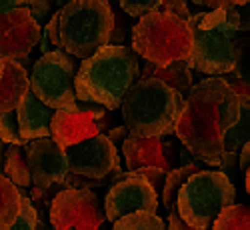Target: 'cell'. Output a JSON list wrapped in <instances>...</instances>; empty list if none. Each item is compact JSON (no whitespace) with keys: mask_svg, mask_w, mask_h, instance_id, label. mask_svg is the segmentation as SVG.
I'll use <instances>...</instances> for the list:
<instances>
[{"mask_svg":"<svg viewBox=\"0 0 250 230\" xmlns=\"http://www.w3.org/2000/svg\"><path fill=\"white\" fill-rule=\"evenodd\" d=\"M240 118V96L224 76H208L192 86L176 124V138L200 162L220 166L224 138Z\"/></svg>","mask_w":250,"mask_h":230,"instance_id":"1","label":"cell"},{"mask_svg":"<svg viewBox=\"0 0 250 230\" xmlns=\"http://www.w3.org/2000/svg\"><path fill=\"white\" fill-rule=\"evenodd\" d=\"M140 76L138 54L132 46L106 44L82 60L76 72V96L80 102H94L116 110L130 86Z\"/></svg>","mask_w":250,"mask_h":230,"instance_id":"2","label":"cell"},{"mask_svg":"<svg viewBox=\"0 0 250 230\" xmlns=\"http://www.w3.org/2000/svg\"><path fill=\"white\" fill-rule=\"evenodd\" d=\"M192 28V54L188 64L208 76L230 74L238 60L240 14L236 4L202 10L188 20Z\"/></svg>","mask_w":250,"mask_h":230,"instance_id":"3","label":"cell"},{"mask_svg":"<svg viewBox=\"0 0 250 230\" xmlns=\"http://www.w3.org/2000/svg\"><path fill=\"white\" fill-rule=\"evenodd\" d=\"M186 98L158 78H138L122 100V122L134 136L164 138L176 132Z\"/></svg>","mask_w":250,"mask_h":230,"instance_id":"4","label":"cell"},{"mask_svg":"<svg viewBox=\"0 0 250 230\" xmlns=\"http://www.w3.org/2000/svg\"><path fill=\"white\" fill-rule=\"evenodd\" d=\"M116 16L110 0H72L60 8V46L86 60L110 44Z\"/></svg>","mask_w":250,"mask_h":230,"instance_id":"5","label":"cell"},{"mask_svg":"<svg viewBox=\"0 0 250 230\" xmlns=\"http://www.w3.org/2000/svg\"><path fill=\"white\" fill-rule=\"evenodd\" d=\"M132 48L144 60L168 66L176 60H188L192 54V28L188 20L168 10H152L132 24Z\"/></svg>","mask_w":250,"mask_h":230,"instance_id":"6","label":"cell"},{"mask_svg":"<svg viewBox=\"0 0 250 230\" xmlns=\"http://www.w3.org/2000/svg\"><path fill=\"white\" fill-rule=\"evenodd\" d=\"M236 190L222 170H198L182 186L176 200L180 216L194 228H212L224 208L232 206Z\"/></svg>","mask_w":250,"mask_h":230,"instance_id":"7","label":"cell"},{"mask_svg":"<svg viewBox=\"0 0 250 230\" xmlns=\"http://www.w3.org/2000/svg\"><path fill=\"white\" fill-rule=\"evenodd\" d=\"M32 92L54 110H76V66L66 50H50L42 54L30 72Z\"/></svg>","mask_w":250,"mask_h":230,"instance_id":"8","label":"cell"},{"mask_svg":"<svg viewBox=\"0 0 250 230\" xmlns=\"http://www.w3.org/2000/svg\"><path fill=\"white\" fill-rule=\"evenodd\" d=\"M48 220L54 230H98L106 212L92 190L64 188L52 198Z\"/></svg>","mask_w":250,"mask_h":230,"instance_id":"9","label":"cell"},{"mask_svg":"<svg viewBox=\"0 0 250 230\" xmlns=\"http://www.w3.org/2000/svg\"><path fill=\"white\" fill-rule=\"evenodd\" d=\"M110 128L114 126H112V116L108 118V108L94 102H80V100L76 110H56L50 124L52 138L62 148H68V146L78 144L82 140L104 134V130Z\"/></svg>","mask_w":250,"mask_h":230,"instance_id":"10","label":"cell"},{"mask_svg":"<svg viewBox=\"0 0 250 230\" xmlns=\"http://www.w3.org/2000/svg\"><path fill=\"white\" fill-rule=\"evenodd\" d=\"M158 192L148 182L146 176L136 172H126L122 180L114 182L106 198H104V212L106 220L116 222L122 216L132 212H152L158 214Z\"/></svg>","mask_w":250,"mask_h":230,"instance_id":"11","label":"cell"},{"mask_svg":"<svg viewBox=\"0 0 250 230\" xmlns=\"http://www.w3.org/2000/svg\"><path fill=\"white\" fill-rule=\"evenodd\" d=\"M66 156L70 162V172L94 180L106 178L116 168H120L116 144L106 134H98L68 146Z\"/></svg>","mask_w":250,"mask_h":230,"instance_id":"12","label":"cell"},{"mask_svg":"<svg viewBox=\"0 0 250 230\" xmlns=\"http://www.w3.org/2000/svg\"><path fill=\"white\" fill-rule=\"evenodd\" d=\"M32 184L40 188H50L54 184H64L70 174V162L66 156V148L52 138H36L24 144Z\"/></svg>","mask_w":250,"mask_h":230,"instance_id":"13","label":"cell"},{"mask_svg":"<svg viewBox=\"0 0 250 230\" xmlns=\"http://www.w3.org/2000/svg\"><path fill=\"white\" fill-rule=\"evenodd\" d=\"M42 30L32 18L28 6H18L12 12L0 14V56L20 60L30 56L32 48L40 44Z\"/></svg>","mask_w":250,"mask_h":230,"instance_id":"14","label":"cell"},{"mask_svg":"<svg viewBox=\"0 0 250 230\" xmlns=\"http://www.w3.org/2000/svg\"><path fill=\"white\" fill-rule=\"evenodd\" d=\"M122 156L126 160L128 172H136L146 166H156V168L170 172L180 166L178 144L166 138H142L128 134L122 144Z\"/></svg>","mask_w":250,"mask_h":230,"instance_id":"15","label":"cell"},{"mask_svg":"<svg viewBox=\"0 0 250 230\" xmlns=\"http://www.w3.org/2000/svg\"><path fill=\"white\" fill-rule=\"evenodd\" d=\"M18 112V124H20V134L26 142L36 140V138H48L52 136L50 124L54 118V108H50L48 104L40 100L32 88L26 92L24 100L20 102V106L16 108Z\"/></svg>","mask_w":250,"mask_h":230,"instance_id":"16","label":"cell"},{"mask_svg":"<svg viewBox=\"0 0 250 230\" xmlns=\"http://www.w3.org/2000/svg\"><path fill=\"white\" fill-rule=\"evenodd\" d=\"M30 90L28 70L14 58H4V74L0 78V112L16 110Z\"/></svg>","mask_w":250,"mask_h":230,"instance_id":"17","label":"cell"},{"mask_svg":"<svg viewBox=\"0 0 250 230\" xmlns=\"http://www.w3.org/2000/svg\"><path fill=\"white\" fill-rule=\"evenodd\" d=\"M140 78H158L168 86H172L174 90H178L184 98L192 90V66L188 64V60H176L168 66H158L154 62L146 60V64H144L140 72Z\"/></svg>","mask_w":250,"mask_h":230,"instance_id":"18","label":"cell"},{"mask_svg":"<svg viewBox=\"0 0 250 230\" xmlns=\"http://www.w3.org/2000/svg\"><path fill=\"white\" fill-rule=\"evenodd\" d=\"M22 208V192L20 188L0 172V230H10L16 216Z\"/></svg>","mask_w":250,"mask_h":230,"instance_id":"19","label":"cell"},{"mask_svg":"<svg viewBox=\"0 0 250 230\" xmlns=\"http://www.w3.org/2000/svg\"><path fill=\"white\" fill-rule=\"evenodd\" d=\"M4 176H8L18 188H28L32 184V174L26 158L24 146L10 144L4 154V166H2Z\"/></svg>","mask_w":250,"mask_h":230,"instance_id":"20","label":"cell"},{"mask_svg":"<svg viewBox=\"0 0 250 230\" xmlns=\"http://www.w3.org/2000/svg\"><path fill=\"white\" fill-rule=\"evenodd\" d=\"M250 140V96H240V118L224 138V150L240 154Z\"/></svg>","mask_w":250,"mask_h":230,"instance_id":"21","label":"cell"},{"mask_svg":"<svg viewBox=\"0 0 250 230\" xmlns=\"http://www.w3.org/2000/svg\"><path fill=\"white\" fill-rule=\"evenodd\" d=\"M198 170H202L198 162L196 164H190V166H178V168L170 170L166 174V182H164V190H162V206L166 210H172L176 206V200H178V194L182 190V186L188 182V178L192 174H196Z\"/></svg>","mask_w":250,"mask_h":230,"instance_id":"22","label":"cell"},{"mask_svg":"<svg viewBox=\"0 0 250 230\" xmlns=\"http://www.w3.org/2000/svg\"><path fill=\"white\" fill-rule=\"evenodd\" d=\"M110 230H168V224L152 212H132L116 220Z\"/></svg>","mask_w":250,"mask_h":230,"instance_id":"23","label":"cell"},{"mask_svg":"<svg viewBox=\"0 0 250 230\" xmlns=\"http://www.w3.org/2000/svg\"><path fill=\"white\" fill-rule=\"evenodd\" d=\"M212 230H250V206L232 204L224 208Z\"/></svg>","mask_w":250,"mask_h":230,"instance_id":"24","label":"cell"},{"mask_svg":"<svg viewBox=\"0 0 250 230\" xmlns=\"http://www.w3.org/2000/svg\"><path fill=\"white\" fill-rule=\"evenodd\" d=\"M0 140L4 144H16L24 146L26 140L20 134V124H18V112L16 110H6L0 112Z\"/></svg>","mask_w":250,"mask_h":230,"instance_id":"25","label":"cell"},{"mask_svg":"<svg viewBox=\"0 0 250 230\" xmlns=\"http://www.w3.org/2000/svg\"><path fill=\"white\" fill-rule=\"evenodd\" d=\"M20 192H22V188H20ZM10 230H38V210L30 196H26L24 192H22V208H20V214L16 216Z\"/></svg>","mask_w":250,"mask_h":230,"instance_id":"26","label":"cell"},{"mask_svg":"<svg viewBox=\"0 0 250 230\" xmlns=\"http://www.w3.org/2000/svg\"><path fill=\"white\" fill-rule=\"evenodd\" d=\"M118 6L132 18H142L152 10H158L164 0H116Z\"/></svg>","mask_w":250,"mask_h":230,"instance_id":"27","label":"cell"},{"mask_svg":"<svg viewBox=\"0 0 250 230\" xmlns=\"http://www.w3.org/2000/svg\"><path fill=\"white\" fill-rule=\"evenodd\" d=\"M232 78L244 80L250 84V38H242L240 44H238V60H236V66L230 72Z\"/></svg>","mask_w":250,"mask_h":230,"instance_id":"28","label":"cell"},{"mask_svg":"<svg viewBox=\"0 0 250 230\" xmlns=\"http://www.w3.org/2000/svg\"><path fill=\"white\" fill-rule=\"evenodd\" d=\"M24 6H28L38 24H48V20L54 16V0H26Z\"/></svg>","mask_w":250,"mask_h":230,"instance_id":"29","label":"cell"},{"mask_svg":"<svg viewBox=\"0 0 250 230\" xmlns=\"http://www.w3.org/2000/svg\"><path fill=\"white\" fill-rule=\"evenodd\" d=\"M40 40H48V42L54 46V48H58V50H62V46H60V8L54 12V16L48 20V24H44V30H42V38Z\"/></svg>","mask_w":250,"mask_h":230,"instance_id":"30","label":"cell"},{"mask_svg":"<svg viewBox=\"0 0 250 230\" xmlns=\"http://www.w3.org/2000/svg\"><path fill=\"white\" fill-rule=\"evenodd\" d=\"M142 176H146L148 178V182L154 186V190L158 192V194H162V190H164V182H166V170H162V168H156V166H146V168H140L138 170Z\"/></svg>","mask_w":250,"mask_h":230,"instance_id":"31","label":"cell"},{"mask_svg":"<svg viewBox=\"0 0 250 230\" xmlns=\"http://www.w3.org/2000/svg\"><path fill=\"white\" fill-rule=\"evenodd\" d=\"M160 8L180 16L182 20H190L192 18V12L188 8V0H164Z\"/></svg>","mask_w":250,"mask_h":230,"instance_id":"32","label":"cell"},{"mask_svg":"<svg viewBox=\"0 0 250 230\" xmlns=\"http://www.w3.org/2000/svg\"><path fill=\"white\" fill-rule=\"evenodd\" d=\"M166 224H168V230H200V228H194L190 226L188 222H186L180 212H178V208L174 206L172 210H168V218H166ZM208 230H212V228H208Z\"/></svg>","mask_w":250,"mask_h":230,"instance_id":"33","label":"cell"},{"mask_svg":"<svg viewBox=\"0 0 250 230\" xmlns=\"http://www.w3.org/2000/svg\"><path fill=\"white\" fill-rule=\"evenodd\" d=\"M114 16H116V24H114V30H112V34H110V44L112 42H124L126 40V36H128V22L122 18V14L120 12H116L114 10Z\"/></svg>","mask_w":250,"mask_h":230,"instance_id":"34","label":"cell"},{"mask_svg":"<svg viewBox=\"0 0 250 230\" xmlns=\"http://www.w3.org/2000/svg\"><path fill=\"white\" fill-rule=\"evenodd\" d=\"M128 134H130V130L124 126V124H122V126H114V128H110V130L106 132V136H108L114 144H124V140L128 138Z\"/></svg>","mask_w":250,"mask_h":230,"instance_id":"35","label":"cell"},{"mask_svg":"<svg viewBox=\"0 0 250 230\" xmlns=\"http://www.w3.org/2000/svg\"><path fill=\"white\" fill-rule=\"evenodd\" d=\"M228 80V84H230L232 88H234V92L238 94V96H250V84L248 82H244V80H238V78H226Z\"/></svg>","mask_w":250,"mask_h":230,"instance_id":"36","label":"cell"},{"mask_svg":"<svg viewBox=\"0 0 250 230\" xmlns=\"http://www.w3.org/2000/svg\"><path fill=\"white\" fill-rule=\"evenodd\" d=\"M238 14H240V34L250 32V4L238 6Z\"/></svg>","mask_w":250,"mask_h":230,"instance_id":"37","label":"cell"},{"mask_svg":"<svg viewBox=\"0 0 250 230\" xmlns=\"http://www.w3.org/2000/svg\"><path fill=\"white\" fill-rule=\"evenodd\" d=\"M238 166H240L242 172L248 170V166H250V140L244 144V148H242L240 154H238Z\"/></svg>","mask_w":250,"mask_h":230,"instance_id":"38","label":"cell"},{"mask_svg":"<svg viewBox=\"0 0 250 230\" xmlns=\"http://www.w3.org/2000/svg\"><path fill=\"white\" fill-rule=\"evenodd\" d=\"M188 2L206 6L208 10H216V8H222V6H226V4H230L228 0H188Z\"/></svg>","mask_w":250,"mask_h":230,"instance_id":"39","label":"cell"},{"mask_svg":"<svg viewBox=\"0 0 250 230\" xmlns=\"http://www.w3.org/2000/svg\"><path fill=\"white\" fill-rule=\"evenodd\" d=\"M24 4H26V0H0V14L12 12L14 8L24 6Z\"/></svg>","mask_w":250,"mask_h":230,"instance_id":"40","label":"cell"},{"mask_svg":"<svg viewBox=\"0 0 250 230\" xmlns=\"http://www.w3.org/2000/svg\"><path fill=\"white\" fill-rule=\"evenodd\" d=\"M196 162H200L186 146H182L180 148V166H190V164H196Z\"/></svg>","mask_w":250,"mask_h":230,"instance_id":"41","label":"cell"},{"mask_svg":"<svg viewBox=\"0 0 250 230\" xmlns=\"http://www.w3.org/2000/svg\"><path fill=\"white\" fill-rule=\"evenodd\" d=\"M230 4H236V6H244V4H250V0H228Z\"/></svg>","mask_w":250,"mask_h":230,"instance_id":"42","label":"cell"},{"mask_svg":"<svg viewBox=\"0 0 250 230\" xmlns=\"http://www.w3.org/2000/svg\"><path fill=\"white\" fill-rule=\"evenodd\" d=\"M244 174H246V190H248V196H250V166H248V170Z\"/></svg>","mask_w":250,"mask_h":230,"instance_id":"43","label":"cell"},{"mask_svg":"<svg viewBox=\"0 0 250 230\" xmlns=\"http://www.w3.org/2000/svg\"><path fill=\"white\" fill-rule=\"evenodd\" d=\"M68 2H72V0H54V4H56L58 8H62V6H66Z\"/></svg>","mask_w":250,"mask_h":230,"instance_id":"44","label":"cell"},{"mask_svg":"<svg viewBox=\"0 0 250 230\" xmlns=\"http://www.w3.org/2000/svg\"><path fill=\"white\" fill-rule=\"evenodd\" d=\"M2 74H4V58L0 56V78H2Z\"/></svg>","mask_w":250,"mask_h":230,"instance_id":"45","label":"cell"},{"mask_svg":"<svg viewBox=\"0 0 250 230\" xmlns=\"http://www.w3.org/2000/svg\"><path fill=\"white\" fill-rule=\"evenodd\" d=\"M44 230H54V228H52V226H50V228H44Z\"/></svg>","mask_w":250,"mask_h":230,"instance_id":"46","label":"cell"},{"mask_svg":"<svg viewBox=\"0 0 250 230\" xmlns=\"http://www.w3.org/2000/svg\"><path fill=\"white\" fill-rule=\"evenodd\" d=\"M2 144H4V142H2V140H0V146H2Z\"/></svg>","mask_w":250,"mask_h":230,"instance_id":"47","label":"cell"}]
</instances>
